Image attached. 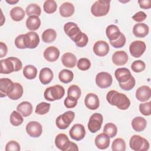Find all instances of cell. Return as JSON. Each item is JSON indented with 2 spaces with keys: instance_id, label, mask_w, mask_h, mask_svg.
Instances as JSON below:
<instances>
[{
  "instance_id": "6da1fadb",
  "label": "cell",
  "mask_w": 151,
  "mask_h": 151,
  "mask_svg": "<svg viewBox=\"0 0 151 151\" xmlns=\"http://www.w3.org/2000/svg\"><path fill=\"white\" fill-rule=\"evenodd\" d=\"M106 99L110 104L115 106L120 110H126L130 105L129 99L124 94L116 90L109 91L106 95Z\"/></svg>"
},
{
  "instance_id": "7a4b0ae2",
  "label": "cell",
  "mask_w": 151,
  "mask_h": 151,
  "mask_svg": "<svg viewBox=\"0 0 151 151\" xmlns=\"http://www.w3.org/2000/svg\"><path fill=\"white\" fill-rule=\"evenodd\" d=\"M0 63L1 74H10L14 71H18L22 68L21 61L19 58L14 57L1 60Z\"/></svg>"
},
{
  "instance_id": "3957f363",
  "label": "cell",
  "mask_w": 151,
  "mask_h": 151,
  "mask_svg": "<svg viewBox=\"0 0 151 151\" xmlns=\"http://www.w3.org/2000/svg\"><path fill=\"white\" fill-rule=\"evenodd\" d=\"M65 90L64 87L57 84L46 88L44 93V96L45 100L53 101L63 98Z\"/></svg>"
},
{
  "instance_id": "277c9868",
  "label": "cell",
  "mask_w": 151,
  "mask_h": 151,
  "mask_svg": "<svg viewBox=\"0 0 151 151\" xmlns=\"http://www.w3.org/2000/svg\"><path fill=\"white\" fill-rule=\"evenodd\" d=\"M110 1L99 0L96 1L91 7V14L97 17L107 14L110 9Z\"/></svg>"
},
{
  "instance_id": "5b68a950",
  "label": "cell",
  "mask_w": 151,
  "mask_h": 151,
  "mask_svg": "<svg viewBox=\"0 0 151 151\" xmlns=\"http://www.w3.org/2000/svg\"><path fill=\"white\" fill-rule=\"evenodd\" d=\"M130 148L135 151H146L149 148V143L145 138L139 135H133L129 141Z\"/></svg>"
},
{
  "instance_id": "8992f818",
  "label": "cell",
  "mask_w": 151,
  "mask_h": 151,
  "mask_svg": "<svg viewBox=\"0 0 151 151\" xmlns=\"http://www.w3.org/2000/svg\"><path fill=\"white\" fill-rule=\"evenodd\" d=\"M64 30L65 33L75 42V44L79 41L83 34L78 25L73 22H68L65 24L64 25Z\"/></svg>"
},
{
  "instance_id": "52a82bcc",
  "label": "cell",
  "mask_w": 151,
  "mask_h": 151,
  "mask_svg": "<svg viewBox=\"0 0 151 151\" xmlns=\"http://www.w3.org/2000/svg\"><path fill=\"white\" fill-rule=\"evenodd\" d=\"M75 113L73 111H67L58 116L55 120L56 126L60 129H65L73 121Z\"/></svg>"
},
{
  "instance_id": "ba28073f",
  "label": "cell",
  "mask_w": 151,
  "mask_h": 151,
  "mask_svg": "<svg viewBox=\"0 0 151 151\" xmlns=\"http://www.w3.org/2000/svg\"><path fill=\"white\" fill-rule=\"evenodd\" d=\"M103 121V117L100 113H94L93 114L88 123V129L90 132L94 133L99 131Z\"/></svg>"
},
{
  "instance_id": "9c48e42d",
  "label": "cell",
  "mask_w": 151,
  "mask_h": 151,
  "mask_svg": "<svg viewBox=\"0 0 151 151\" xmlns=\"http://www.w3.org/2000/svg\"><path fill=\"white\" fill-rule=\"evenodd\" d=\"M112 82V77L109 73L100 72L96 75V83L100 88H107L111 85Z\"/></svg>"
},
{
  "instance_id": "30bf717a",
  "label": "cell",
  "mask_w": 151,
  "mask_h": 151,
  "mask_svg": "<svg viewBox=\"0 0 151 151\" xmlns=\"http://www.w3.org/2000/svg\"><path fill=\"white\" fill-rule=\"evenodd\" d=\"M146 44L142 41H134L129 45V51L130 54L135 57L138 58L142 56L146 50Z\"/></svg>"
},
{
  "instance_id": "8fae6325",
  "label": "cell",
  "mask_w": 151,
  "mask_h": 151,
  "mask_svg": "<svg viewBox=\"0 0 151 151\" xmlns=\"http://www.w3.org/2000/svg\"><path fill=\"white\" fill-rule=\"evenodd\" d=\"M23 94V87L18 83H13L6 92V96L11 100H17Z\"/></svg>"
},
{
  "instance_id": "7c38bea8",
  "label": "cell",
  "mask_w": 151,
  "mask_h": 151,
  "mask_svg": "<svg viewBox=\"0 0 151 151\" xmlns=\"http://www.w3.org/2000/svg\"><path fill=\"white\" fill-rule=\"evenodd\" d=\"M26 131L29 136L32 137H40L42 132L41 124L36 121L29 122L26 126Z\"/></svg>"
},
{
  "instance_id": "4fadbf2b",
  "label": "cell",
  "mask_w": 151,
  "mask_h": 151,
  "mask_svg": "<svg viewBox=\"0 0 151 151\" xmlns=\"http://www.w3.org/2000/svg\"><path fill=\"white\" fill-rule=\"evenodd\" d=\"M70 136L73 139L79 141L82 140L86 135V130L83 125L76 124L72 126L69 132Z\"/></svg>"
},
{
  "instance_id": "5bb4252c",
  "label": "cell",
  "mask_w": 151,
  "mask_h": 151,
  "mask_svg": "<svg viewBox=\"0 0 151 151\" xmlns=\"http://www.w3.org/2000/svg\"><path fill=\"white\" fill-rule=\"evenodd\" d=\"M71 142L67 136L64 133H59L55 139L56 147L62 151H68Z\"/></svg>"
},
{
  "instance_id": "9a60e30c",
  "label": "cell",
  "mask_w": 151,
  "mask_h": 151,
  "mask_svg": "<svg viewBox=\"0 0 151 151\" xmlns=\"http://www.w3.org/2000/svg\"><path fill=\"white\" fill-rule=\"evenodd\" d=\"M93 51L97 56L104 57L109 52V45L104 41H98L93 46Z\"/></svg>"
},
{
  "instance_id": "2e32d148",
  "label": "cell",
  "mask_w": 151,
  "mask_h": 151,
  "mask_svg": "<svg viewBox=\"0 0 151 151\" xmlns=\"http://www.w3.org/2000/svg\"><path fill=\"white\" fill-rule=\"evenodd\" d=\"M150 97L151 90L147 86H142L139 87L136 91V97L141 102L146 101L150 99Z\"/></svg>"
},
{
  "instance_id": "e0dca14e",
  "label": "cell",
  "mask_w": 151,
  "mask_h": 151,
  "mask_svg": "<svg viewBox=\"0 0 151 151\" xmlns=\"http://www.w3.org/2000/svg\"><path fill=\"white\" fill-rule=\"evenodd\" d=\"M84 104L87 108L90 110H96L100 105L98 96L94 93H88L86 95L84 99Z\"/></svg>"
},
{
  "instance_id": "ac0fdd59",
  "label": "cell",
  "mask_w": 151,
  "mask_h": 151,
  "mask_svg": "<svg viewBox=\"0 0 151 151\" xmlns=\"http://www.w3.org/2000/svg\"><path fill=\"white\" fill-rule=\"evenodd\" d=\"M114 76L119 83H124L127 81L132 76L130 70L126 68H119L116 70Z\"/></svg>"
},
{
  "instance_id": "d6986e66",
  "label": "cell",
  "mask_w": 151,
  "mask_h": 151,
  "mask_svg": "<svg viewBox=\"0 0 151 151\" xmlns=\"http://www.w3.org/2000/svg\"><path fill=\"white\" fill-rule=\"evenodd\" d=\"M44 58L50 62H54L56 61L60 55L59 50L54 47L50 46L47 47L44 51Z\"/></svg>"
},
{
  "instance_id": "ffe728a7",
  "label": "cell",
  "mask_w": 151,
  "mask_h": 151,
  "mask_svg": "<svg viewBox=\"0 0 151 151\" xmlns=\"http://www.w3.org/2000/svg\"><path fill=\"white\" fill-rule=\"evenodd\" d=\"M25 35L27 48L31 49L36 48L40 42V38L38 34L34 31H30L25 34Z\"/></svg>"
},
{
  "instance_id": "44dd1931",
  "label": "cell",
  "mask_w": 151,
  "mask_h": 151,
  "mask_svg": "<svg viewBox=\"0 0 151 151\" xmlns=\"http://www.w3.org/2000/svg\"><path fill=\"white\" fill-rule=\"evenodd\" d=\"M127 61V54L124 51H116L112 55V61L116 65H123Z\"/></svg>"
},
{
  "instance_id": "7402d4cb",
  "label": "cell",
  "mask_w": 151,
  "mask_h": 151,
  "mask_svg": "<svg viewBox=\"0 0 151 151\" xmlns=\"http://www.w3.org/2000/svg\"><path fill=\"white\" fill-rule=\"evenodd\" d=\"M95 145L98 149H106L110 145V137L105 133H100L95 138Z\"/></svg>"
},
{
  "instance_id": "603a6c76",
  "label": "cell",
  "mask_w": 151,
  "mask_h": 151,
  "mask_svg": "<svg viewBox=\"0 0 151 151\" xmlns=\"http://www.w3.org/2000/svg\"><path fill=\"white\" fill-rule=\"evenodd\" d=\"M149 27L145 23L136 24L133 28V34L139 38H143L149 34Z\"/></svg>"
},
{
  "instance_id": "cb8c5ba5",
  "label": "cell",
  "mask_w": 151,
  "mask_h": 151,
  "mask_svg": "<svg viewBox=\"0 0 151 151\" xmlns=\"http://www.w3.org/2000/svg\"><path fill=\"white\" fill-rule=\"evenodd\" d=\"M54 77L52 70L47 67H44L40 70L39 74V79L42 84H49L52 80Z\"/></svg>"
},
{
  "instance_id": "d4e9b609",
  "label": "cell",
  "mask_w": 151,
  "mask_h": 151,
  "mask_svg": "<svg viewBox=\"0 0 151 151\" xmlns=\"http://www.w3.org/2000/svg\"><path fill=\"white\" fill-rule=\"evenodd\" d=\"M63 64L67 68H73L77 64V58L74 54L71 52L64 53L61 57Z\"/></svg>"
},
{
  "instance_id": "484cf974",
  "label": "cell",
  "mask_w": 151,
  "mask_h": 151,
  "mask_svg": "<svg viewBox=\"0 0 151 151\" xmlns=\"http://www.w3.org/2000/svg\"><path fill=\"white\" fill-rule=\"evenodd\" d=\"M17 110L22 116L27 117L31 115L32 111V106L31 103L25 101L19 103L17 107Z\"/></svg>"
},
{
  "instance_id": "4316f807",
  "label": "cell",
  "mask_w": 151,
  "mask_h": 151,
  "mask_svg": "<svg viewBox=\"0 0 151 151\" xmlns=\"http://www.w3.org/2000/svg\"><path fill=\"white\" fill-rule=\"evenodd\" d=\"M106 33L109 41H111L117 40L120 37L122 32L117 26L112 24L106 28Z\"/></svg>"
},
{
  "instance_id": "83f0119b",
  "label": "cell",
  "mask_w": 151,
  "mask_h": 151,
  "mask_svg": "<svg viewBox=\"0 0 151 151\" xmlns=\"http://www.w3.org/2000/svg\"><path fill=\"white\" fill-rule=\"evenodd\" d=\"M147 125V122L145 118L142 117H136L132 121V126L136 132L143 131Z\"/></svg>"
},
{
  "instance_id": "f1b7e54d",
  "label": "cell",
  "mask_w": 151,
  "mask_h": 151,
  "mask_svg": "<svg viewBox=\"0 0 151 151\" xmlns=\"http://www.w3.org/2000/svg\"><path fill=\"white\" fill-rule=\"evenodd\" d=\"M60 14L63 17H71L74 12V5L68 2H64L60 6Z\"/></svg>"
},
{
  "instance_id": "f546056e",
  "label": "cell",
  "mask_w": 151,
  "mask_h": 151,
  "mask_svg": "<svg viewBox=\"0 0 151 151\" xmlns=\"http://www.w3.org/2000/svg\"><path fill=\"white\" fill-rule=\"evenodd\" d=\"M41 25V20L38 16H29L26 21V26L27 28L31 31L37 30Z\"/></svg>"
},
{
  "instance_id": "4dcf8cb0",
  "label": "cell",
  "mask_w": 151,
  "mask_h": 151,
  "mask_svg": "<svg viewBox=\"0 0 151 151\" xmlns=\"http://www.w3.org/2000/svg\"><path fill=\"white\" fill-rule=\"evenodd\" d=\"M25 11L20 6H15L10 11V15L12 20L15 21H20L25 17Z\"/></svg>"
},
{
  "instance_id": "1f68e13d",
  "label": "cell",
  "mask_w": 151,
  "mask_h": 151,
  "mask_svg": "<svg viewBox=\"0 0 151 151\" xmlns=\"http://www.w3.org/2000/svg\"><path fill=\"white\" fill-rule=\"evenodd\" d=\"M74 77L73 73L67 69H64L61 70L58 74V78L63 83L67 84L71 82Z\"/></svg>"
},
{
  "instance_id": "d6a6232c",
  "label": "cell",
  "mask_w": 151,
  "mask_h": 151,
  "mask_svg": "<svg viewBox=\"0 0 151 151\" xmlns=\"http://www.w3.org/2000/svg\"><path fill=\"white\" fill-rule=\"evenodd\" d=\"M23 74L28 80L35 78L37 74V68L32 65H27L24 67Z\"/></svg>"
},
{
  "instance_id": "836d02e7",
  "label": "cell",
  "mask_w": 151,
  "mask_h": 151,
  "mask_svg": "<svg viewBox=\"0 0 151 151\" xmlns=\"http://www.w3.org/2000/svg\"><path fill=\"white\" fill-rule=\"evenodd\" d=\"M57 37V33L53 29H47L42 34V40L44 42L51 43L53 42Z\"/></svg>"
},
{
  "instance_id": "e575fe53",
  "label": "cell",
  "mask_w": 151,
  "mask_h": 151,
  "mask_svg": "<svg viewBox=\"0 0 151 151\" xmlns=\"http://www.w3.org/2000/svg\"><path fill=\"white\" fill-rule=\"evenodd\" d=\"M13 83L11 80L8 78H0V91L1 97H5L6 96V92L10 86Z\"/></svg>"
},
{
  "instance_id": "d590c367",
  "label": "cell",
  "mask_w": 151,
  "mask_h": 151,
  "mask_svg": "<svg viewBox=\"0 0 151 151\" xmlns=\"http://www.w3.org/2000/svg\"><path fill=\"white\" fill-rule=\"evenodd\" d=\"M117 128L114 124L112 123H109L104 125L103 129V133L107 135L110 138L114 137L117 134Z\"/></svg>"
},
{
  "instance_id": "8d00e7d4",
  "label": "cell",
  "mask_w": 151,
  "mask_h": 151,
  "mask_svg": "<svg viewBox=\"0 0 151 151\" xmlns=\"http://www.w3.org/2000/svg\"><path fill=\"white\" fill-rule=\"evenodd\" d=\"M26 14L28 16L37 15L40 16L41 13V9L39 5L36 4H31L28 5L25 9Z\"/></svg>"
},
{
  "instance_id": "74e56055",
  "label": "cell",
  "mask_w": 151,
  "mask_h": 151,
  "mask_svg": "<svg viewBox=\"0 0 151 151\" xmlns=\"http://www.w3.org/2000/svg\"><path fill=\"white\" fill-rule=\"evenodd\" d=\"M24 121V119L21 114L16 111H13L10 115V123L14 126L21 125Z\"/></svg>"
},
{
  "instance_id": "f35d334b",
  "label": "cell",
  "mask_w": 151,
  "mask_h": 151,
  "mask_svg": "<svg viewBox=\"0 0 151 151\" xmlns=\"http://www.w3.org/2000/svg\"><path fill=\"white\" fill-rule=\"evenodd\" d=\"M57 5L54 0L45 1L43 5L44 11L47 14H52L57 10Z\"/></svg>"
},
{
  "instance_id": "ab89813d",
  "label": "cell",
  "mask_w": 151,
  "mask_h": 151,
  "mask_svg": "<svg viewBox=\"0 0 151 151\" xmlns=\"http://www.w3.org/2000/svg\"><path fill=\"white\" fill-rule=\"evenodd\" d=\"M111 149L113 151H124L126 150V143L122 138L114 139L112 143Z\"/></svg>"
},
{
  "instance_id": "60d3db41",
  "label": "cell",
  "mask_w": 151,
  "mask_h": 151,
  "mask_svg": "<svg viewBox=\"0 0 151 151\" xmlns=\"http://www.w3.org/2000/svg\"><path fill=\"white\" fill-rule=\"evenodd\" d=\"M67 96L73 97L78 100L81 96V90L80 87L75 84L70 86L68 88Z\"/></svg>"
},
{
  "instance_id": "b9f144b4",
  "label": "cell",
  "mask_w": 151,
  "mask_h": 151,
  "mask_svg": "<svg viewBox=\"0 0 151 151\" xmlns=\"http://www.w3.org/2000/svg\"><path fill=\"white\" fill-rule=\"evenodd\" d=\"M50 109V104L46 102H41L38 104L35 109V113L38 114L43 115L47 113Z\"/></svg>"
},
{
  "instance_id": "7bdbcfd3",
  "label": "cell",
  "mask_w": 151,
  "mask_h": 151,
  "mask_svg": "<svg viewBox=\"0 0 151 151\" xmlns=\"http://www.w3.org/2000/svg\"><path fill=\"white\" fill-rule=\"evenodd\" d=\"M15 46L19 49L27 48V41H26V35L21 34L17 37L15 40Z\"/></svg>"
},
{
  "instance_id": "ee69618b",
  "label": "cell",
  "mask_w": 151,
  "mask_h": 151,
  "mask_svg": "<svg viewBox=\"0 0 151 151\" xmlns=\"http://www.w3.org/2000/svg\"><path fill=\"white\" fill-rule=\"evenodd\" d=\"M91 67V62L87 58H81L77 61V67L81 71H86Z\"/></svg>"
},
{
  "instance_id": "f6af8a7d",
  "label": "cell",
  "mask_w": 151,
  "mask_h": 151,
  "mask_svg": "<svg viewBox=\"0 0 151 151\" xmlns=\"http://www.w3.org/2000/svg\"><path fill=\"white\" fill-rule=\"evenodd\" d=\"M131 68L134 72L140 73L145 69L146 65L145 63L142 60H136L132 63Z\"/></svg>"
},
{
  "instance_id": "bcb514c9",
  "label": "cell",
  "mask_w": 151,
  "mask_h": 151,
  "mask_svg": "<svg viewBox=\"0 0 151 151\" xmlns=\"http://www.w3.org/2000/svg\"><path fill=\"white\" fill-rule=\"evenodd\" d=\"M126 41V39L124 35L121 33L120 37L117 40L114 41H110V43L113 47L116 48H118L123 47Z\"/></svg>"
},
{
  "instance_id": "7dc6e473",
  "label": "cell",
  "mask_w": 151,
  "mask_h": 151,
  "mask_svg": "<svg viewBox=\"0 0 151 151\" xmlns=\"http://www.w3.org/2000/svg\"><path fill=\"white\" fill-rule=\"evenodd\" d=\"M139 110L144 116H149L151 114V102H146L139 104Z\"/></svg>"
},
{
  "instance_id": "c3c4849f",
  "label": "cell",
  "mask_w": 151,
  "mask_h": 151,
  "mask_svg": "<svg viewBox=\"0 0 151 151\" xmlns=\"http://www.w3.org/2000/svg\"><path fill=\"white\" fill-rule=\"evenodd\" d=\"M135 83H136L135 79L133 76H132L131 78L126 83H119V86L120 87V88H122L123 90L129 91L134 88V87L135 86Z\"/></svg>"
},
{
  "instance_id": "681fc988",
  "label": "cell",
  "mask_w": 151,
  "mask_h": 151,
  "mask_svg": "<svg viewBox=\"0 0 151 151\" xmlns=\"http://www.w3.org/2000/svg\"><path fill=\"white\" fill-rule=\"evenodd\" d=\"M21 147L19 144L15 140L8 142L5 146L6 151H19Z\"/></svg>"
},
{
  "instance_id": "f907efd6",
  "label": "cell",
  "mask_w": 151,
  "mask_h": 151,
  "mask_svg": "<svg viewBox=\"0 0 151 151\" xmlns=\"http://www.w3.org/2000/svg\"><path fill=\"white\" fill-rule=\"evenodd\" d=\"M64 106L68 109H71L76 107L77 104V100L73 97L67 96L64 101Z\"/></svg>"
},
{
  "instance_id": "816d5d0a",
  "label": "cell",
  "mask_w": 151,
  "mask_h": 151,
  "mask_svg": "<svg viewBox=\"0 0 151 151\" xmlns=\"http://www.w3.org/2000/svg\"><path fill=\"white\" fill-rule=\"evenodd\" d=\"M147 17L146 14L143 12V11H139L137 13H136L133 17H132V19L138 22H140L143 21Z\"/></svg>"
},
{
  "instance_id": "f5cc1de1",
  "label": "cell",
  "mask_w": 151,
  "mask_h": 151,
  "mask_svg": "<svg viewBox=\"0 0 151 151\" xmlns=\"http://www.w3.org/2000/svg\"><path fill=\"white\" fill-rule=\"evenodd\" d=\"M88 41V38L87 35L85 33H83L79 41L76 43V45L78 47H84L87 44Z\"/></svg>"
},
{
  "instance_id": "db71d44e",
  "label": "cell",
  "mask_w": 151,
  "mask_h": 151,
  "mask_svg": "<svg viewBox=\"0 0 151 151\" xmlns=\"http://www.w3.org/2000/svg\"><path fill=\"white\" fill-rule=\"evenodd\" d=\"M138 3L139 6L142 9H149L151 7L150 0H139Z\"/></svg>"
},
{
  "instance_id": "11a10c76",
  "label": "cell",
  "mask_w": 151,
  "mask_h": 151,
  "mask_svg": "<svg viewBox=\"0 0 151 151\" xmlns=\"http://www.w3.org/2000/svg\"><path fill=\"white\" fill-rule=\"evenodd\" d=\"M8 52V48L6 45L3 42H0V58L5 57Z\"/></svg>"
},
{
  "instance_id": "9f6ffc18",
  "label": "cell",
  "mask_w": 151,
  "mask_h": 151,
  "mask_svg": "<svg viewBox=\"0 0 151 151\" xmlns=\"http://www.w3.org/2000/svg\"><path fill=\"white\" fill-rule=\"evenodd\" d=\"M70 150L71 151V150H78V148L77 145L76 143H74L72 142H71L70 146L68 149V151H70Z\"/></svg>"
},
{
  "instance_id": "6f0895ef",
  "label": "cell",
  "mask_w": 151,
  "mask_h": 151,
  "mask_svg": "<svg viewBox=\"0 0 151 151\" xmlns=\"http://www.w3.org/2000/svg\"><path fill=\"white\" fill-rule=\"evenodd\" d=\"M18 0H16V1H15V0H9V1H8V0H6V2H7V3H8V4H11V5H14V4H17V2H18Z\"/></svg>"
}]
</instances>
